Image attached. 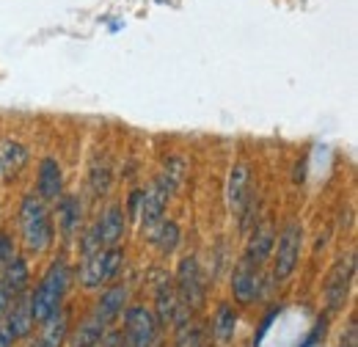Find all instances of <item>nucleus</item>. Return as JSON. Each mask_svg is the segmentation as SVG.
<instances>
[{"mask_svg": "<svg viewBox=\"0 0 358 347\" xmlns=\"http://www.w3.org/2000/svg\"><path fill=\"white\" fill-rule=\"evenodd\" d=\"M20 232L31 254H45L52 246V220H50L45 201L34 193H28L20 204Z\"/></svg>", "mask_w": 358, "mask_h": 347, "instance_id": "f257e3e1", "label": "nucleus"}, {"mask_svg": "<svg viewBox=\"0 0 358 347\" xmlns=\"http://www.w3.org/2000/svg\"><path fill=\"white\" fill-rule=\"evenodd\" d=\"M66 284H69V267H66L64 260H55L47 267L45 276H42L36 292L31 295V314H34V323H45L47 317H52V314L61 309Z\"/></svg>", "mask_w": 358, "mask_h": 347, "instance_id": "f03ea898", "label": "nucleus"}, {"mask_svg": "<svg viewBox=\"0 0 358 347\" xmlns=\"http://www.w3.org/2000/svg\"><path fill=\"white\" fill-rule=\"evenodd\" d=\"M301 251H303V226L298 220H289L278 234V246L273 257V276L278 281H287L295 273L301 262Z\"/></svg>", "mask_w": 358, "mask_h": 347, "instance_id": "7ed1b4c3", "label": "nucleus"}, {"mask_svg": "<svg viewBox=\"0 0 358 347\" xmlns=\"http://www.w3.org/2000/svg\"><path fill=\"white\" fill-rule=\"evenodd\" d=\"M353 276H356V257L353 254L339 257L336 264L331 267L328 278H325V306H328V314H336V311L345 309L350 287H353Z\"/></svg>", "mask_w": 358, "mask_h": 347, "instance_id": "20e7f679", "label": "nucleus"}, {"mask_svg": "<svg viewBox=\"0 0 358 347\" xmlns=\"http://www.w3.org/2000/svg\"><path fill=\"white\" fill-rule=\"evenodd\" d=\"M177 298L185 309H201L204 306L207 290H204V281H201L199 260L193 254L182 257L177 264Z\"/></svg>", "mask_w": 358, "mask_h": 347, "instance_id": "39448f33", "label": "nucleus"}, {"mask_svg": "<svg viewBox=\"0 0 358 347\" xmlns=\"http://www.w3.org/2000/svg\"><path fill=\"white\" fill-rule=\"evenodd\" d=\"M160 323L146 306H133L124 314V337L130 347H155Z\"/></svg>", "mask_w": 358, "mask_h": 347, "instance_id": "423d86ee", "label": "nucleus"}, {"mask_svg": "<svg viewBox=\"0 0 358 347\" xmlns=\"http://www.w3.org/2000/svg\"><path fill=\"white\" fill-rule=\"evenodd\" d=\"M262 292V276H259V267L251 264V262H240L231 273V295L237 304H254Z\"/></svg>", "mask_w": 358, "mask_h": 347, "instance_id": "0eeeda50", "label": "nucleus"}, {"mask_svg": "<svg viewBox=\"0 0 358 347\" xmlns=\"http://www.w3.org/2000/svg\"><path fill=\"white\" fill-rule=\"evenodd\" d=\"M36 190L42 201H58L64 196V169L55 157H45L36 174Z\"/></svg>", "mask_w": 358, "mask_h": 347, "instance_id": "6e6552de", "label": "nucleus"}, {"mask_svg": "<svg viewBox=\"0 0 358 347\" xmlns=\"http://www.w3.org/2000/svg\"><path fill=\"white\" fill-rule=\"evenodd\" d=\"M28 281H31V273H28V262L22 257H11V260L3 264V276H0V287L11 295V298H20L25 295L28 290Z\"/></svg>", "mask_w": 358, "mask_h": 347, "instance_id": "1a4fd4ad", "label": "nucleus"}, {"mask_svg": "<svg viewBox=\"0 0 358 347\" xmlns=\"http://www.w3.org/2000/svg\"><path fill=\"white\" fill-rule=\"evenodd\" d=\"M155 301H157V323L160 325H171L177 320V311H179V298H177V290L171 284V278L166 273H160V281L155 287Z\"/></svg>", "mask_w": 358, "mask_h": 347, "instance_id": "9d476101", "label": "nucleus"}, {"mask_svg": "<svg viewBox=\"0 0 358 347\" xmlns=\"http://www.w3.org/2000/svg\"><path fill=\"white\" fill-rule=\"evenodd\" d=\"M3 323L8 325V331L14 334V339H25L34 331V325H36L34 323V314H31V298H25V295L14 298V306H8Z\"/></svg>", "mask_w": 358, "mask_h": 347, "instance_id": "9b49d317", "label": "nucleus"}, {"mask_svg": "<svg viewBox=\"0 0 358 347\" xmlns=\"http://www.w3.org/2000/svg\"><path fill=\"white\" fill-rule=\"evenodd\" d=\"M124 304H127V287H108L99 301H96V309H94V320H99L105 328L124 311Z\"/></svg>", "mask_w": 358, "mask_h": 347, "instance_id": "f8f14e48", "label": "nucleus"}, {"mask_svg": "<svg viewBox=\"0 0 358 347\" xmlns=\"http://www.w3.org/2000/svg\"><path fill=\"white\" fill-rule=\"evenodd\" d=\"M273 246H275V234H273V226H257L248 237V246H245V257L243 260L251 262V264H262L265 260H270L273 254Z\"/></svg>", "mask_w": 358, "mask_h": 347, "instance_id": "ddd939ff", "label": "nucleus"}, {"mask_svg": "<svg viewBox=\"0 0 358 347\" xmlns=\"http://www.w3.org/2000/svg\"><path fill=\"white\" fill-rule=\"evenodd\" d=\"M96 229H99L102 248H113V246H119V240L124 237V210H122L119 204L108 207L105 215L96 220Z\"/></svg>", "mask_w": 358, "mask_h": 347, "instance_id": "4468645a", "label": "nucleus"}, {"mask_svg": "<svg viewBox=\"0 0 358 347\" xmlns=\"http://www.w3.org/2000/svg\"><path fill=\"white\" fill-rule=\"evenodd\" d=\"M166 201H169V196H166L157 185H152V187L143 193V201H141V210H138V218H141V226H143V229L152 232V229L163 220Z\"/></svg>", "mask_w": 358, "mask_h": 347, "instance_id": "2eb2a0df", "label": "nucleus"}, {"mask_svg": "<svg viewBox=\"0 0 358 347\" xmlns=\"http://www.w3.org/2000/svg\"><path fill=\"white\" fill-rule=\"evenodd\" d=\"M248 182H251V171L245 163H237L231 166L229 171V182H226V199H229V207L234 213H240V207H245V199H248Z\"/></svg>", "mask_w": 358, "mask_h": 347, "instance_id": "dca6fc26", "label": "nucleus"}, {"mask_svg": "<svg viewBox=\"0 0 358 347\" xmlns=\"http://www.w3.org/2000/svg\"><path fill=\"white\" fill-rule=\"evenodd\" d=\"M149 240H152V246H157V251H160L163 257L174 254V251H177V246H179V240H182L179 223L177 220H160V223L152 229Z\"/></svg>", "mask_w": 358, "mask_h": 347, "instance_id": "f3484780", "label": "nucleus"}, {"mask_svg": "<svg viewBox=\"0 0 358 347\" xmlns=\"http://www.w3.org/2000/svg\"><path fill=\"white\" fill-rule=\"evenodd\" d=\"M42 347H64L66 337H69V317L66 311H55L52 317H47L42 323Z\"/></svg>", "mask_w": 358, "mask_h": 347, "instance_id": "a211bd4d", "label": "nucleus"}, {"mask_svg": "<svg viewBox=\"0 0 358 347\" xmlns=\"http://www.w3.org/2000/svg\"><path fill=\"white\" fill-rule=\"evenodd\" d=\"M25 163H28V149L20 141H6L0 146V169H3V174L14 176V174L25 169Z\"/></svg>", "mask_w": 358, "mask_h": 347, "instance_id": "6ab92c4d", "label": "nucleus"}, {"mask_svg": "<svg viewBox=\"0 0 358 347\" xmlns=\"http://www.w3.org/2000/svg\"><path fill=\"white\" fill-rule=\"evenodd\" d=\"M182 176H185V160L182 157H169L166 163H163V171L157 176V187L166 193V196H171V193H177L179 185H182Z\"/></svg>", "mask_w": 358, "mask_h": 347, "instance_id": "aec40b11", "label": "nucleus"}, {"mask_svg": "<svg viewBox=\"0 0 358 347\" xmlns=\"http://www.w3.org/2000/svg\"><path fill=\"white\" fill-rule=\"evenodd\" d=\"M105 339V325L99 320H86L83 325H78V331L72 334V342L69 347H96Z\"/></svg>", "mask_w": 358, "mask_h": 347, "instance_id": "412c9836", "label": "nucleus"}, {"mask_svg": "<svg viewBox=\"0 0 358 347\" xmlns=\"http://www.w3.org/2000/svg\"><path fill=\"white\" fill-rule=\"evenodd\" d=\"M58 215H61V226L66 234H75L78 226H80V215H83V207L75 196H61L58 199Z\"/></svg>", "mask_w": 358, "mask_h": 347, "instance_id": "4be33fe9", "label": "nucleus"}, {"mask_svg": "<svg viewBox=\"0 0 358 347\" xmlns=\"http://www.w3.org/2000/svg\"><path fill=\"white\" fill-rule=\"evenodd\" d=\"M237 331V314L229 304H221L218 311H215V320H213V334L221 339V342H229Z\"/></svg>", "mask_w": 358, "mask_h": 347, "instance_id": "5701e85b", "label": "nucleus"}, {"mask_svg": "<svg viewBox=\"0 0 358 347\" xmlns=\"http://www.w3.org/2000/svg\"><path fill=\"white\" fill-rule=\"evenodd\" d=\"M102 251H105V248H102ZM102 251L83 257L80 281H83V287H86V290H96V287H102V284H105V278H102Z\"/></svg>", "mask_w": 358, "mask_h": 347, "instance_id": "b1692460", "label": "nucleus"}, {"mask_svg": "<svg viewBox=\"0 0 358 347\" xmlns=\"http://www.w3.org/2000/svg\"><path fill=\"white\" fill-rule=\"evenodd\" d=\"M122 262H124V251H122L119 246H113V248H105V251H102V278H105V284H108V281H113V278L119 276Z\"/></svg>", "mask_w": 358, "mask_h": 347, "instance_id": "393cba45", "label": "nucleus"}, {"mask_svg": "<svg viewBox=\"0 0 358 347\" xmlns=\"http://www.w3.org/2000/svg\"><path fill=\"white\" fill-rule=\"evenodd\" d=\"M110 182H113V174L110 169L102 163H96L94 169H91V190H94V196H105L108 190H110Z\"/></svg>", "mask_w": 358, "mask_h": 347, "instance_id": "a878e982", "label": "nucleus"}, {"mask_svg": "<svg viewBox=\"0 0 358 347\" xmlns=\"http://www.w3.org/2000/svg\"><path fill=\"white\" fill-rule=\"evenodd\" d=\"M80 248H83V257H89V254H96V251H102V240H99V229H96V223L91 226L86 234H83V240H80Z\"/></svg>", "mask_w": 358, "mask_h": 347, "instance_id": "bb28decb", "label": "nucleus"}, {"mask_svg": "<svg viewBox=\"0 0 358 347\" xmlns=\"http://www.w3.org/2000/svg\"><path fill=\"white\" fill-rule=\"evenodd\" d=\"M325 331H328V323H325V320H320V323L314 325L312 334H309V337L301 342V347H314L317 342H322V339H325Z\"/></svg>", "mask_w": 358, "mask_h": 347, "instance_id": "cd10ccee", "label": "nucleus"}, {"mask_svg": "<svg viewBox=\"0 0 358 347\" xmlns=\"http://www.w3.org/2000/svg\"><path fill=\"white\" fill-rule=\"evenodd\" d=\"M14 342H17V339H14V334H11V331H8V325L0 320V347H14Z\"/></svg>", "mask_w": 358, "mask_h": 347, "instance_id": "c85d7f7f", "label": "nucleus"}, {"mask_svg": "<svg viewBox=\"0 0 358 347\" xmlns=\"http://www.w3.org/2000/svg\"><path fill=\"white\" fill-rule=\"evenodd\" d=\"M8 306H11V295H8V292H6L3 287H0V320L6 317V311H8Z\"/></svg>", "mask_w": 358, "mask_h": 347, "instance_id": "c756f323", "label": "nucleus"}, {"mask_svg": "<svg viewBox=\"0 0 358 347\" xmlns=\"http://www.w3.org/2000/svg\"><path fill=\"white\" fill-rule=\"evenodd\" d=\"M96 347H99V345H96Z\"/></svg>", "mask_w": 358, "mask_h": 347, "instance_id": "7c9ffc66", "label": "nucleus"}]
</instances>
